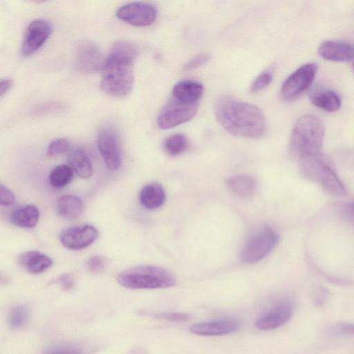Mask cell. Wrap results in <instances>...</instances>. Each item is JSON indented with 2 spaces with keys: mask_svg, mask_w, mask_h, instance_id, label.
Masks as SVG:
<instances>
[{
  "mask_svg": "<svg viewBox=\"0 0 354 354\" xmlns=\"http://www.w3.org/2000/svg\"><path fill=\"white\" fill-rule=\"evenodd\" d=\"M310 100L315 106L328 112L336 111L341 106L339 97L330 90L317 91L310 94Z\"/></svg>",
  "mask_w": 354,
  "mask_h": 354,
  "instance_id": "obj_23",
  "label": "cell"
},
{
  "mask_svg": "<svg viewBox=\"0 0 354 354\" xmlns=\"http://www.w3.org/2000/svg\"><path fill=\"white\" fill-rule=\"evenodd\" d=\"M15 196L14 193L7 187L1 185L0 186V202L3 206H9L15 203Z\"/></svg>",
  "mask_w": 354,
  "mask_h": 354,
  "instance_id": "obj_33",
  "label": "cell"
},
{
  "mask_svg": "<svg viewBox=\"0 0 354 354\" xmlns=\"http://www.w3.org/2000/svg\"><path fill=\"white\" fill-rule=\"evenodd\" d=\"M198 110V102H185L174 98L164 106L157 118L162 129H169L192 120Z\"/></svg>",
  "mask_w": 354,
  "mask_h": 354,
  "instance_id": "obj_7",
  "label": "cell"
},
{
  "mask_svg": "<svg viewBox=\"0 0 354 354\" xmlns=\"http://www.w3.org/2000/svg\"><path fill=\"white\" fill-rule=\"evenodd\" d=\"M299 162L304 176L318 183L326 191L335 196L346 194L344 186L330 161L322 151L301 156Z\"/></svg>",
  "mask_w": 354,
  "mask_h": 354,
  "instance_id": "obj_4",
  "label": "cell"
},
{
  "mask_svg": "<svg viewBox=\"0 0 354 354\" xmlns=\"http://www.w3.org/2000/svg\"><path fill=\"white\" fill-rule=\"evenodd\" d=\"M324 136L322 120L315 115L307 114L296 122L292 132L290 147L298 157L321 152Z\"/></svg>",
  "mask_w": 354,
  "mask_h": 354,
  "instance_id": "obj_3",
  "label": "cell"
},
{
  "mask_svg": "<svg viewBox=\"0 0 354 354\" xmlns=\"http://www.w3.org/2000/svg\"><path fill=\"white\" fill-rule=\"evenodd\" d=\"M69 150V143L64 138H57L51 141L46 149V156L53 157L67 152Z\"/></svg>",
  "mask_w": 354,
  "mask_h": 354,
  "instance_id": "obj_29",
  "label": "cell"
},
{
  "mask_svg": "<svg viewBox=\"0 0 354 354\" xmlns=\"http://www.w3.org/2000/svg\"><path fill=\"white\" fill-rule=\"evenodd\" d=\"M29 315V311L26 306L19 305L13 307L8 315V324L12 328H17L24 326Z\"/></svg>",
  "mask_w": 354,
  "mask_h": 354,
  "instance_id": "obj_27",
  "label": "cell"
},
{
  "mask_svg": "<svg viewBox=\"0 0 354 354\" xmlns=\"http://www.w3.org/2000/svg\"><path fill=\"white\" fill-rule=\"evenodd\" d=\"M158 317L178 322H184L189 319V316L185 313H166L157 315Z\"/></svg>",
  "mask_w": 354,
  "mask_h": 354,
  "instance_id": "obj_34",
  "label": "cell"
},
{
  "mask_svg": "<svg viewBox=\"0 0 354 354\" xmlns=\"http://www.w3.org/2000/svg\"><path fill=\"white\" fill-rule=\"evenodd\" d=\"M118 282L129 289H156L174 286V275L169 270L153 266H140L118 274Z\"/></svg>",
  "mask_w": 354,
  "mask_h": 354,
  "instance_id": "obj_5",
  "label": "cell"
},
{
  "mask_svg": "<svg viewBox=\"0 0 354 354\" xmlns=\"http://www.w3.org/2000/svg\"><path fill=\"white\" fill-rule=\"evenodd\" d=\"M353 70H354V62L353 63Z\"/></svg>",
  "mask_w": 354,
  "mask_h": 354,
  "instance_id": "obj_38",
  "label": "cell"
},
{
  "mask_svg": "<svg viewBox=\"0 0 354 354\" xmlns=\"http://www.w3.org/2000/svg\"><path fill=\"white\" fill-rule=\"evenodd\" d=\"M294 304L290 300H282L268 311L259 316L255 321V326L262 330L277 328L286 323L292 316Z\"/></svg>",
  "mask_w": 354,
  "mask_h": 354,
  "instance_id": "obj_13",
  "label": "cell"
},
{
  "mask_svg": "<svg viewBox=\"0 0 354 354\" xmlns=\"http://www.w3.org/2000/svg\"><path fill=\"white\" fill-rule=\"evenodd\" d=\"M97 145L107 169L118 170L121 165V151L115 129L111 126L102 127L97 133Z\"/></svg>",
  "mask_w": 354,
  "mask_h": 354,
  "instance_id": "obj_8",
  "label": "cell"
},
{
  "mask_svg": "<svg viewBox=\"0 0 354 354\" xmlns=\"http://www.w3.org/2000/svg\"><path fill=\"white\" fill-rule=\"evenodd\" d=\"M346 213L348 216L354 221V203L348 205L346 207Z\"/></svg>",
  "mask_w": 354,
  "mask_h": 354,
  "instance_id": "obj_37",
  "label": "cell"
},
{
  "mask_svg": "<svg viewBox=\"0 0 354 354\" xmlns=\"http://www.w3.org/2000/svg\"><path fill=\"white\" fill-rule=\"evenodd\" d=\"M98 232L92 225H82L69 227L64 230L59 236L62 244L73 250L87 248L97 238Z\"/></svg>",
  "mask_w": 354,
  "mask_h": 354,
  "instance_id": "obj_14",
  "label": "cell"
},
{
  "mask_svg": "<svg viewBox=\"0 0 354 354\" xmlns=\"http://www.w3.org/2000/svg\"><path fill=\"white\" fill-rule=\"evenodd\" d=\"M214 114L218 122L234 136L257 138L266 131V120L261 109L231 96H221L216 100Z\"/></svg>",
  "mask_w": 354,
  "mask_h": 354,
  "instance_id": "obj_1",
  "label": "cell"
},
{
  "mask_svg": "<svg viewBox=\"0 0 354 354\" xmlns=\"http://www.w3.org/2000/svg\"><path fill=\"white\" fill-rule=\"evenodd\" d=\"M68 162L70 167L80 178L87 179L93 174V165L86 152L81 149H73L68 154Z\"/></svg>",
  "mask_w": 354,
  "mask_h": 354,
  "instance_id": "obj_20",
  "label": "cell"
},
{
  "mask_svg": "<svg viewBox=\"0 0 354 354\" xmlns=\"http://www.w3.org/2000/svg\"><path fill=\"white\" fill-rule=\"evenodd\" d=\"M203 86L196 81L184 80L176 84L172 90L173 98L189 103L198 102L203 93Z\"/></svg>",
  "mask_w": 354,
  "mask_h": 354,
  "instance_id": "obj_18",
  "label": "cell"
},
{
  "mask_svg": "<svg viewBox=\"0 0 354 354\" xmlns=\"http://www.w3.org/2000/svg\"><path fill=\"white\" fill-rule=\"evenodd\" d=\"M48 256L37 251H27L19 257V263L26 271L32 274L41 273L53 265Z\"/></svg>",
  "mask_w": 354,
  "mask_h": 354,
  "instance_id": "obj_17",
  "label": "cell"
},
{
  "mask_svg": "<svg viewBox=\"0 0 354 354\" xmlns=\"http://www.w3.org/2000/svg\"><path fill=\"white\" fill-rule=\"evenodd\" d=\"M106 264V259L101 255L91 257L87 261V268L91 273L97 274L102 272Z\"/></svg>",
  "mask_w": 354,
  "mask_h": 354,
  "instance_id": "obj_31",
  "label": "cell"
},
{
  "mask_svg": "<svg viewBox=\"0 0 354 354\" xmlns=\"http://www.w3.org/2000/svg\"><path fill=\"white\" fill-rule=\"evenodd\" d=\"M58 214L67 219L77 218L82 212L83 205L80 198L73 195H64L57 201Z\"/></svg>",
  "mask_w": 354,
  "mask_h": 354,
  "instance_id": "obj_22",
  "label": "cell"
},
{
  "mask_svg": "<svg viewBox=\"0 0 354 354\" xmlns=\"http://www.w3.org/2000/svg\"><path fill=\"white\" fill-rule=\"evenodd\" d=\"M142 205L149 209L161 207L165 201V192L161 185L152 183L145 185L140 192Z\"/></svg>",
  "mask_w": 354,
  "mask_h": 354,
  "instance_id": "obj_19",
  "label": "cell"
},
{
  "mask_svg": "<svg viewBox=\"0 0 354 354\" xmlns=\"http://www.w3.org/2000/svg\"><path fill=\"white\" fill-rule=\"evenodd\" d=\"M53 31L51 24L46 19H37L27 26L21 44L24 56H30L37 52L46 41Z\"/></svg>",
  "mask_w": 354,
  "mask_h": 354,
  "instance_id": "obj_11",
  "label": "cell"
},
{
  "mask_svg": "<svg viewBox=\"0 0 354 354\" xmlns=\"http://www.w3.org/2000/svg\"><path fill=\"white\" fill-rule=\"evenodd\" d=\"M137 55L136 47L129 41H118L111 46L102 68L100 86L104 93L119 97L130 93Z\"/></svg>",
  "mask_w": 354,
  "mask_h": 354,
  "instance_id": "obj_2",
  "label": "cell"
},
{
  "mask_svg": "<svg viewBox=\"0 0 354 354\" xmlns=\"http://www.w3.org/2000/svg\"><path fill=\"white\" fill-rule=\"evenodd\" d=\"M73 176V171L69 165H61L53 168L48 178L50 185L55 187H63L70 183Z\"/></svg>",
  "mask_w": 354,
  "mask_h": 354,
  "instance_id": "obj_25",
  "label": "cell"
},
{
  "mask_svg": "<svg viewBox=\"0 0 354 354\" xmlns=\"http://www.w3.org/2000/svg\"><path fill=\"white\" fill-rule=\"evenodd\" d=\"M229 189L235 195L241 197L252 196L256 191V183L254 180L247 176H234L227 181Z\"/></svg>",
  "mask_w": 354,
  "mask_h": 354,
  "instance_id": "obj_24",
  "label": "cell"
},
{
  "mask_svg": "<svg viewBox=\"0 0 354 354\" xmlns=\"http://www.w3.org/2000/svg\"><path fill=\"white\" fill-rule=\"evenodd\" d=\"M273 75L270 71H265L260 74L254 81L252 86L251 91L252 93H257L262 91L272 82Z\"/></svg>",
  "mask_w": 354,
  "mask_h": 354,
  "instance_id": "obj_30",
  "label": "cell"
},
{
  "mask_svg": "<svg viewBox=\"0 0 354 354\" xmlns=\"http://www.w3.org/2000/svg\"><path fill=\"white\" fill-rule=\"evenodd\" d=\"M12 80L9 78L3 79L0 82V95L2 97L12 87Z\"/></svg>",
  "mask_w": 354,
  "mask_h": 354,
  "instance_id": "obj_36",
  "label": "cell"
},
{
  "mask_svg": "<svg viewBox=\"0 0 354 354\" xmlns=\"http://www.w3.org/2000/svg\"><path fill=\"white\" fill-rule=\"evenodd\" d=\"M240 328V323L232 319L200 322L192 325L190 332L198 335L218 336L234 333Z\"/></svg>",
  "mask_w": 354,
  "mask_h": 354,
  "instance_id": "obj_15",
  "label": "cell"
},
{
  "mask_svg": "<svg viewBox=\"0 0 354 354\" xmlns=\"http://www.w3.org/2000/svg\"><path fill=\"white\" fill-rule=\"evenodd\" d=\"M87 348L76 344H62L48 348L44 354H88Z\"/></svg>",
  "mask_w": 354,
  "mask_h": 354,
  "instance_id": "obj_28",
  "label": "cell"
},
{
  "mask_svg": "<svg viewBox=\"0 0 354 354\" xmlns=\"http://www.w3.org/2000/svg\"><path fill=\"white\" fill-rule=\"evenodd\" d=\"M319 55L325 59L345 62L354 59V46L342 41H326L318 49Z\"/></svg>",
  "mask_w": 354,
  "mask_h": 354,
  "instance_id": "obj_16",
  "label": "cell"
},
{
  "mask_svg": "<svg viewBox=\"0 0 354 354\" xmlns=\"http://www.w3.org/2000/svg\"><path fill=\"white\" fill-rule=\"evenodd\" d=\"M188 145V140L183 134L176 133L165 140L163 147L168 155L176 156L185 151Z\"/></svg>",
  "mask_w": 354,
  "mask_h": 354,
  "instance_id": "obj_26",
  "label": "cell"
},
{
  "mask_svg": "<svg viewBox=\"0 0 354 354\" xmlns=\"http://www.w3.org/2000/svg\"><path fill=\"white\" fill-rule=\"evenodd\" d=\"M9 218L10 222L15 225L21 227L32 228L38 223L39 212L34 205H24L12 210Z\"/></svg>",
  "mask_w": 354,
  "mask_h": 354,
  "instance_id": "obj_21",
  "label": "cell"
},
{
  "mask_svg": "<svg viewBox=\"0 0 354 354\" xmlns=\"http://www.w3.org/2000/svg\"><path fill=\"white\" fill-rule=\"evenodd\" d=\"M116 16L120 20L136 26H147L157 18L156 8L148 3L132 2L120 7Z\"/></svg>",
  "mask_w": 354,
  "mask_h": 354,
  "instance_id": "obj_10",
  "label": "cell"
},
{
  "mask_svg": "<svg viewBox=\"0 0 354 354\" xmlns=\"http://www.w3.org/2000/svg\"><path fill=\"white\" fill-rule=\"evenodd\" d=\"M278 234L270 227H263L252 234L245 243L241 259L246 263H254L266 257L277 245Z\"/></svg>",
  "mask_w": 354,
  "mask_h": 354,
  "instance_id": "obj_6",
  "label": "cell"
},
{
  "mask_svg": "<svg viewBox=\"0 0 354 354\" xmlns=\"http://www.w3.org/2000/svg\"><path fill=\"white\" fill-rule=\"evenodd\" d=\"M317 69L315 63H309L293 72L282 84V97L286 100H291L302 93L313 82Z\"/></svg>",
  "mask_w": 354,
  "mask_h": 354,
  "instance_id": "obj_9",
  "label": "cell"
},
{
  "mask_svg": "<svg viewBox=\"0 0 354 354\" xmlns=\"http://www.w3.org/2000/svg\"><path fill=\"white\" fill-rule=\"evenodd\" d=\"M104 59L98 46L91 41H82L76 46L75 67L82 73H92L102 70Z\"/></svg>",
  "mask_w": 354,
  "mask_h": 354,
  "instance_id": "obj_12",
  "label": "cell"
},
{
  "mask_svg": "<svg viewBox=\"0 0 354 354\" xmlns=\"http://www.w3.org/2000/svg\"><path fill=\"white\" fill-rule=\"evenodd\" d=\"M211 57L208 53H201L196 55L194 58L189 61L183 67L184 71H189L196 69L207 62Z\"/></svg>",
  "mask_w": 354,
  "mask_h": 354,
  "instance_id": "obj_32",
  "label": "cell"
},
{
  "mask_svg": "<svg viewBox=\"0 0 354 354\" xmlns=\"http://www.w3.org/2000/svg\"><path fill=\"white\" fill-rule=\"evenodd\" d=\"M58 281L66 290L71 289L74 286L73 279L68 274L61 275L58 279Z\"/></svg>",
  "mask_w": 354,
  "mask_h": 354,
  "instance_id": "obj_35",
  "label": "cell"
}]
</instances>
